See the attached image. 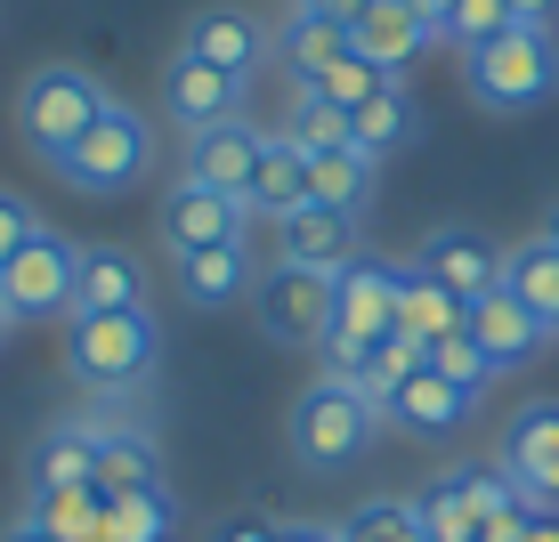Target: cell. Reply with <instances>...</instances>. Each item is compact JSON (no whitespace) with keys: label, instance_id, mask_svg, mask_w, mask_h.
Here are the masks:
<instances>
[{"label":"cell","instance_id":"52a82bcc","mask_svg":"<svg viewBox=\"0 0 559 542\" xmlns=\"http://www.w3.org/2000/svg\"><path fill=\"white\" fill-rule=\"evenodd\" d=\"M73 267H82V236L41 227L33 243H16L9 260H0V308H9L16 324L73 316Z\"/></svg>","mask_w":559,"mask_h":542},{"label":"cell","instance_id":"d590c367","mask_svg":"<svg viewBox=\"0 0 559 542\" xmlns=\"http://www.w3.org/2000/svg\"><path fill=\"white\" fill-rule=\"evenodd\" d=\"M421 364H430V373H447L454 381V389H487V381H495V364H487V348H478L471 333H447V340H430V357H421Z\"/></svg>","mask_w":559,"mask_h":542},{"label":"cell","instance_id":"4dcf8cb0","mask_svg":"<svg viewBox=\"0 0 559 542\" xmlns=\"http://www.w3.org/2000/svg\"><path fill=\"white\" fill-rule=\"evenodd\" d=\"M519 25V16H511V0H454V9L447 16H438V41H447V49H462V57H471V49H487V41H503V33Z\"/></svg>","mask_w":559,"mask_h":542},{"label":"cell","instance_id":"8fae6325","mask_svg":"<svg viewBox=\"0 0 559 542\" xmlns=\"http://www.w3.org/2000/svg\"><path fill=\"white\" fill-rule=\"evenodd\" d=\"M511 470V486L535 502V510H559V397H535L511 413L503 430V454H495Z\"/></svg>","mask_w":559,"mask_h":542},{"label":"cell","instance_id":"74e56055","mask_svg":"<svg viewBox=\"0 0 559 542\" xmlns=\"http://www.w3.org/2000/svg\"><path fill=\"white\" fill-rule=\"evenodd\" d=\"M527 527H535V502L519 494V502H503L495 518H478V542H527Z\"/></svg>","mask_w":559,"mask_h":542},{"label":"cell","instance_id":"277c9868","mask_svg":"<svg viewBox=\"0 0 559 542\" xmlns=\"http://www.w3.org/2000/svg\"><path fill=\"white\" fill-rule=\"evenodd\" d=\"M397 284H406V260H349L333 276V333H324V348H317L333 373L357 381L365 357L397 333Z\"/></svg>","mask_w":559,"mask_h":542},{"label":"cell","instance_id":"d4e9b609","mask_svg":"<svg viewBox=\"0 0 559 542\" xmlns=\"http://www.w3.org/2000/svg\"><path fill=\"white\" fill-rule=\"evenodd\" d=\"M341 57H349V33H341V25H324V16L293 9V16L276 25V65L293 73V89H308L324 65H341Z\"/></svg>","mask_w":559,"mask_h":542},{"label":"cell","instance_id":"ac0fdd59","mask_svg":"<svg viewBox=\"0 0 559 542\" xmlns=\"http://www.w3.org/2000/svg\"><path fill=\"white\" fill-rule=\"evenodd\" d=\"M114 308H146V267L122 243H82L73 267V316H114Z\"/></svg>","mask_w":559,"mask_h":542},{"label":"cell","instance_id":"ab89813d","mask_svg":"<svg viewBox=\"0 0 559 542\" xmlns=\"http://www.w3.org/2000/svg\"><path fill=\"white\" fill-rule=\"evenodd\" d=\"M293 9H308V16H324V25H341V33H357V16L373 9V0H293Z\"/></svg>","mask_w":559,"mask_h":542},{"label":"cell","instance_id":"7dc6e473","mask_svg":"<svg viewBox=\"0 0 559 542\" xmlns=\"http://www.w3.org/2000/svg\"><path fill=\"white\" fill-rule=\"evenodd\" d=\"M9 324H16V316H9V308H0V340H9Z\"/></svg>","mask_w":559,"mask_h":542},{"label":"cell","instance_id":"f35d334b","mask_svg":"<svg viewBox=\"0 0 559 542\" xmlns=\"http://www.w3.org/2000/svg\"><path fill=\"white\" fill-rule=\"evenodd\" d=\"M211 542H284V518H219Z\"/></svg>","mask_w":559,"mask_h":542},{"label":"cell","instance_id":"9a60e30c","mask_svg":"<svg viewBox=\"0 0 559 542\" xmlns=\"http://www.w3.org/2000/svg\"><path fill=\"white\" fill-rule=\"evenodd\" d=\"M260 154H267V130L252 122V113H236V122H219V130H195L179 170H187V179H203V186H219V195H252Z\"/></svg>","mask_w":559,"mask_h":542},{"label":"cell","instance_id":"f1b7e54d","mask_svg":"<svg viewBox=\"0 0 559 542\" xmlns=\"http://www.w3.org/2000/svg\"><path fill=\"white\" fill-rule=\"evenodd\" d=\"M373 170L381 162H365L357 146L308 154V203H333V210H357V219H365V203H373Z\"/></svg>","mask_w":559,"mask_h":542},{"label":"cell","instance_id":"60d3db41","mask_svg":"<svg viewBox=\"0 0 559 542\" xmlns=\"http://www.w3.org/2000/svg\"><path fill=\"white\" fill-rule=\"evenodd\" d=\"M0 542H57V534H49V527H41V518H33V510H16L9 527H0Z\"/></svg>","mask_w":559,"mask_h":542},{"label":"cell","instance_id":"3957f363","mask_svg":"<svg viewBox=\"0 0 559 542\" xmlns=\"http://www.w3.org/2000/svg\"><path fill=\"white\" fill-rule=\"evenodd\" d=\"M163 364V324L146 308H114V316H66V373L90 397H130Z\"/></svg>","mask_w":559,"mask_h":542},{"label":"cell","instance_id":"6da1fadb","mask_svg":"<svg viewBox=\"0 0 559 542\" xmlns=\"http://www.w3.org/2000/svg\"><path fill=\"white\" fill-rule=\"evenodd\" d=\"M114 106V89L98 82L90 65H73V57H49V65H33L25 82H16V138H25V154L41 170H57L73 146L90 138V122Z\"/></svg>","mask_w":559,"mask_h":542},{"label":"cell","instance_id":"9c48e42d","mask_svg":"<svg viewBox=\"0 0 559 542\" xmlns=\"http://www.w3.org/2000/svg\"><path fill=\"white\" fill-rule=\"evenodd\" d=\"M154 236H163L170 260H187V251H211V243H252V203L243 195H219V186L203 179H170L163 203H154Z\"/></svg>","mask_w":559,"mask_h":542},{"label":"cell","instance_id":"f546056e","mask_svg":"<svg viewBox=\"0 0 559 542\" xmlns=\"http://www.w3.org/2000/svg\"><path fill=\"white\" fill-rule=\"evenodd\" d=\"M170 534H179V502H170V486L106 502V542H170Z\"/></svg>","mask_w":559,"mask_h":542},{"label":"cell","instance_id":"4fadbf2b","mask_svg":"<svg viewBox=\"0 0 559 542\" xmlns=\"http://www.w3.org/2000/svg\"><path fill=\"white\" fill-rule=\"evenodd\" d=\"M365 219L357 210H333V203H300L293 219H276V260L293 267H317V276H341L349 260H365Z\"/></svg>","mask_w":559,"mask_h":542},{"label":"cell","instance_id":"83f0119b","mask_svg":"<svg viewBox=\"0 0 559 542\" xmlns=\"http://www.w3.org/2000/svg\"><path fill=\"white\" fill-rule=\"evenodd\" d=\"M421 494L454 502L462 518H495L503 502H519V486H511V470H503V461H447V470H438Z\"/></svg>","mask_w":559,"mask_h":542},{"label":"cell","instance_id":"e0dca14e","mask_svg":"<svg viewBox=\"0 0 559 542\" xmlns=\"http://www.w3.org/2000/svg\"><path fill=\"white\" fill-rule=\"evenodd\" d=\"M430 41H438V25L414 9V0H373V9L357 16V33H349V49L365 57V65H381L390 82H397V73H406Z\"/></svg>","mask_w":559,"mask_h":542},{"label":"cell","instance_id":"30bf717a","mask_svg":"<svg viewBox=\"0 0 559 542\" xmlns=\"http://www.w3.org/2000/svg\"><path fill=\"white\" fill-rule=\"evenodd\" d=\"M179 49L203 57V65H219V73H236V82H252L267 57H276V33H267L252 9H236V0H203V9L187 16Z\"/></svg>","mask_w":559,"mask_h":542},{"label":"cell","instance_id":"7c38bea8","mask_svg":"<svg viewBox=\"0 0 559 542\" xmlns=\"http://www.w3.org/2000/svg\"><path fill=\"white\" fill-rule=\"evenodd\" d=\"M163 113L195 138V130H219V122H236L243 113V82L236 73H219V65H203V57H187V49H170V65H163Z\"/></svg>","mask_w":559,"mask_h":542},{"label":"cell","instance_id":"d6986e66","mask_svg":"<svg viewBox=\"0 0 559 542\" xmlns=\"http://www.w3.org/2000/svg\"><path fill=\"white\" fill-rule=\"evenodd\" d=\"M471 413H478V397L454 389V381L430 373V364H421V373H414L397 397H381V421H390V430H414V437H454Z\"/></svg>","mask_w":559,"mask_h":542},{"label":"cell","instance_id":"7402d4cb","mask_svg":"<svg viewBox=\"0 0 559 542\" xmlns=\"http://www.w3.org/2000/svg\"><path fill=\"white\" fill-rule=\"evenodd\" d=\"M170 267H179L187 308H236V300L260 284L252 243H211V251H187V260H170Z\"/></svg>","mask_w":559,"mask_h":542},{"label":"cell","instance_id":"5b68a950","mask_svg":"<svg viewBox=\"0 0 559 542\" xmlns=\"http://www.w3.org/2000/svg\"><path fill=\"white\" fill-rule=\"evenodd\" d=\"M462 89H471L478 113H527L559 89V41L551 25H511L503 41L462 57Z\"/></svg>","mask_w":559,"mask_h":542},{"label":"cell","instance_id":"ee69618b","mask_svg":"<svg viewBox=\"0 0 559 542\" xmlns=\"http://www.w3.org/2000/svg\"><path fill=\"white\" fill-rule=\"evenodd\" d=\"M527 542H559V510H535V527H527Z\"/></svg>","mask_w":559,"mask_h":542},{"label":"cell","instance_id":"cb8c5ba5","mask_svg":"<svg viewBox=\"0 0 559 542\" xmlns=\"http://www.w3.org/2000/svg\"><path fill=\"white\" fill-rule=\"evenodd\" d=\"M503 292L527 308L544 333H559V251H551L544 236H527V243L503 251Z\"/></svg>","mask_w":559,"mask_h":542},{"label":"cell","instance_id":"484cf974","mask_svg":"<svg viewBox=\"0 0 559 542\" xmlns=\"http://www.w3.org/2000/svg\"><path fill=\"white\" fill-rule=\"evenodd\" d=\"M243 203H252V219H293V210L308 203V154L284 138V130L267 138L260 170H252V195H243Z\"/></svg>","mask_w":559,"mask_h":542},{"label":"cell","instance_id":"7a4b0ae2","mask_svg":"<svg viewBox=\"0 0 559 542\" xmlns=\"http://www.w3.org/2000/svg\"><path fill=\"white\" fill-rule=\"evenodd\" d=\"M284 437H293V461H300V470L341 478V470H357V461L373 454L381 413H373V397H365V381H349V373H317V381L293 397V421H284Z\"/></svg>","mask_w":559,"mask_h":542},{"label":"cell","instance_id":"8d00e7d4","mask_svg":"<svg viewBox=\"0 0 559 542\" xmlns=\"http://www.w3.org/2000/svg\"><path fill=\"white\" fill-rule=\"evenodd\" d=\"M41 236V210H33L25 195H9V186H0V260H9L16 243H33Z\"/></svg>","mask_w":559,"mask_h":542},{"label":"cell","instance_id":"2e32d148","mask_svg":"<svg viewBox=\"0 0 559 542\" xmlns=\"http://www.w3.org/2000/svg\"><path fill=\"white\" fill-rule=\"evenodd\" d=\"M98 478V421H57L25 445V502L33 494H82Z\"/></svg>","mask_w":559,"mask_h":542},{"label":"cell","instance_id":"e575fe53","mask_svg":"<svg viewBox=\"0 0 559 542\" xmlns=\"http://www.w3.org/2000/svg\"><path fill=\"white\" fill-rule=\"evenodd\" d=\"M381 82H390V73H381V65H365V57L349 49V57H341V65H324L317 82H308V98H324V106H341V113H357V106L373 98Z\"/></svg>","mask_w":559,"mask_h":542},{"label":"cell","instance_id":"d6a6232c","mask_svg":"<svg viewBox=\"0 0 559 542\" xmlns=\"http://www.w3.org/2000/svg\"><path fill=\"white\" fill-rule=\"evenodd\" d=\"M333 534H341V542H430V534H421V510H414V502H357Z\"/></svg>","mask_w":559,"mask_h":542},{"label":"cell","instance_id":"7bdbcfd3","mask_svg":"<svg viewBox=\"0 0 559 542\" xmlns=\"http://www.w3.org/2000/svg\"><path fill=\"white\" fill-rule=\"evenodd\" d=\"M511 16H519V25H551L559 0H511Z\"/></svg>","mask_w":559,"mask_h":542},{"label":"cell","instance_id":"8992f818","mask_svg":"<svg viewBox=\"0 0 559 542\" xmlns=\"http://www.w3.org/2000/svg\"><path fill=\"white\" fill-rule=\"evenodd\" d=\"M154 154H163V138H154V113H139V106L114 98L98 122H90V138L57 162V179H66L73 195H130L139 179H154Z\"/></svg>","mask_w":559,"mask_h":542},{"label":"cell","instance_id":"b9f144b4","mask_svg":"<svg viewBox=\"0 0 559 542\" xmlns=\"http://www.w3.org/2000/svg\"><path fill=\"white\" fill-rule=\"evenodd\" d=\"M284 542H341V534L317 527V518H284Z\"/></svg>","mask_w":559,"mask_h":542},{"label":"cell","instance_id":"f6af8a7d","mask_svg":"<svg viewBox=\"0 0 559 542\" xmlns=\"http://www.w3.org/2000/svg\"><path fill=\"white\" fill-rule=\"evenodd\" d=\"M535 236H544V243H551V251H559V203H551V210H544V227H535Z\"/></svg>","mask_w":559,"mask_h":542},{"label":"cell","instance_id":"ba28073f","mask_svg":"<svg viewBox=\"0 0 559 542\" xmlns=\"http://www.w3.org/2000/svg\"><path fill=\"white\" fill-rule=\"evenodd\" d=\"M252 316L276 348H324V333H333V276L267 260L260 284H252Z\"/></svg>","mask_w":559,"mask_h":542},{"label":"cell","instance_id":"4316f807","mask_svg":"<svg viewBox=\"0 0 559 542\" xmlns=\"http://www.w3.org/2000/svg\"><path fill=\"white\" fill-rule=\"evenodd\" d=\"M462 316H471V308H462V300H454V292H447L438 276H421V267L406 260V284H397V333L430 348V340L462 333Z\"/></svg>","mask_w":559,"mask_h":542},{"label":"cell","instance_id":"603a6c76","mask_svg":"<svg viewBox=\"0 0 559 542\" xmlns=\"http://www.w3.org/2000/svg\"><path fill=\"white\" fill-rule=\"evenodd\" d=\"M414 130H421V106L406 98V82H381L373 98L349 113V146L365 162H390L397 146H414Z\"/></svg>","mask_w":559,"mask_h":542},{"label":"cell","instance_id":"ffe728a7","mask_svg":"<svg viewBox=\"0 0 559 542\" xmlns=\"http://www.w3.org/2000/svg\"><path fill=\"white\" fill-rule=\"evenodd\" d=\"M154 486H170V478H163V445H154L146 430L98 421V478H90V494L122 502V494H154Z\"/></svg>","mask_w":559,"mask_h":542},{"label":"cell","instance_id":"bcb514c9","mask_svg":"<svg viewBox=\"0 0 559 542\" xmlns=\"http://www.w3.org/2000/svg\"><path fill=\"white\" fill-rule=\"evenodd\" d=\"M414 9H421V16H430V25H438V16H447V9H454V0H414Z\"/></svg>","mask_w":559,"mask_h":542},{"label":"cell","instance_id":"44dd1931","mask_svg":"<svg viewBox=\"0 0 559 542\" xmlns=\"http://www.w3.org/2000/svg\"><path fill=\"white\" fill-rule=\"evenodd\" d=\"M462 333H471L478 348H487V364H495V373H511V364H527L535 348L551 340L544 324H535L527 308L511 300V292H487V300H471V316H462Z\"/></svg>","mask_w":559,"mask_h":542},{"label":"cell","instance_id":"1f68e13d","mask_svg":"<svg viewBox=\"0 0 559 542\" xmlns=\"http://www.w3.org/2000/svg\"><path fill=\"white\" fill-rule=\"evenodd\" d=\"M25 510L41 518L57 542H106V502L90 494V486H82V494H33Z\"/></svg>","mask_w":559,"mask_h":542},{"label":"cell","instance_id":"5bb4252c","mask_svg":"<svg viewBox=\"0 0 559 542\" xmlns=\"http://www.w3.org/2000/svg\"><path fill=\"white\" fill-rule=\"evenodd\" d=\"M414 267H421V276H438L462 308L487 300V292H503V251L478 236V227H438V236L414 251Z\"/></svg>","mask_w":559,"mask_h":542},{"label":"cell","instance_id":"836d02e7","mask_svg":"<svg viewBox=\"0 0 559 542\" xmlns=\"http://www.w3.org/2000/svg\"><path fill=\"white\" fill-rule=\"evenodd\" d=\"M284 138H293L300 154H333V146H349V113L308 98V89H293V130H284Z\"/></svg>","mask_w":559,"mask_h":542}]
</instances>
